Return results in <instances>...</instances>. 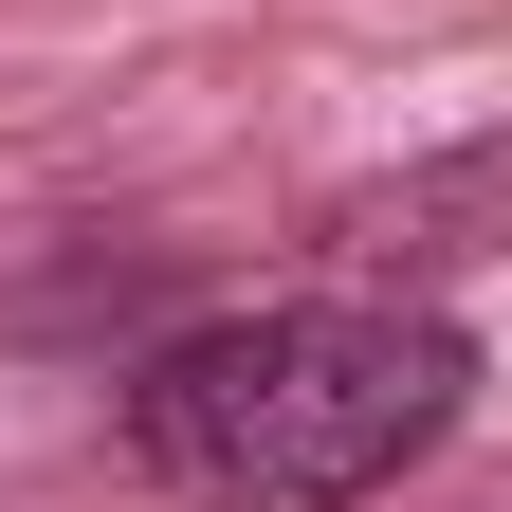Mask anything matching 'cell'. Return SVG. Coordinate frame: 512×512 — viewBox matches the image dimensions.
Listing matches in <instances>:
<instances>
[{"mask_svg": "<svg viewBox=\"0 0 512 512\" xmlns=\"http://www.w3.org/2000/svg\"><path fill=\"white\" fill-rule=\"evenodd\" d=\"M476 421V330L403 293L202 311L128 366V458L183 512H366Z\"/></svg>", "mask_w": 512, "mask_h": 512, "instance_id": "cell-1", "label": "cell"}]
</instances>
